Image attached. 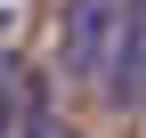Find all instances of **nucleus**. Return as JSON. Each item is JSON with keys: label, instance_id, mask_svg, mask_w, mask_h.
Returning a JSON list of instances; mask_svg holds the SVG:
<instances>
[{"label": "nucleus", "instance_id": "obj_1", "mask_svg": "<svg viewBox=\"0 0 146 138\" xmlns=\"http://www.w3.org/2000/svg\"><path fill=\"white\" fill-rule=\"evenodd\" d=\"M138 65H146V0H122L98 65H89V81H98V98L114 114H138Z\"/></svg>", "mask_w": 146, "mask_h": 138}, {"label": "nucleus", "instance_id": "obj_2", "mask_svg": "<svg viewBox=\"0 0 146 138\" xmlns=\"http://www.w3.org/2000/svg\"><path fill=\"white\" fill-rule=\"evenodd\" d=\"M114 16H122V0H65V8H57V57H65V73L89 81V65H98Z\"/></svg>", "mask_w": 146, "mask_h": 138}, {"label": "nucleus", "instance_id": "obj_3", "mask_svg": "<svg viewBox=\"0 0 146 138\" xmlns=\"http://www.w3.org/2000/svg\"><path fill=\"white\" fill-rule=\"evenodd\" d=\"M16 81H25V73H16V57H0V114H8V90H16Z\"/></svg>", "mask_w": 146, "mask_h": 138}, {"label": "nucleus", "instance_id": "obj_4", "mask_svg": "<svg viewBox=\"0 0 146 138\" xmlns=\"http://www.w3.org/2000/svg\"><path fill=\"white\" fill-rule=\"evenodd\" d=\"M0 138H8V122H0Z\"/></svg>", "mask_w": 146, "mask_h": 138}, {"label": "nucleus", "instance_id": "obj_5", "mask_svg": "<svg viewBox=\"0 0 146 138\" xmlns=\"http://www.w3.org/2000/svg\"><path fill=\"white\" fill-rule=\"evenodd\" d=\"M8 138H16V130H8Z\"/></svg>", "mask_w": 146, "mask_h": 138}]
</instances>
